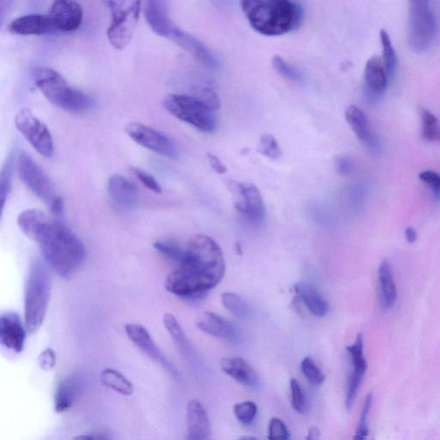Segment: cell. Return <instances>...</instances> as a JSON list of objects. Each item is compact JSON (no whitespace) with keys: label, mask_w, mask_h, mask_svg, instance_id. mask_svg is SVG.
Segmentation results:
<instances>
[{"label":"cell","mask_w":440,"mask_h":440,"mask_svg":"<svg viewBox=\"0 0 440 440\" xmlns=\"http://www.w3.org/2000/svg\"><path fill=\"white\" fill-rule=\"evenodd\" d=\"M34 84L48 101L72 114L84 113L92 105V99L84 92L69 86L63 76L53 69L40 67L33 72Z\"/></svg>","instance_id":"cell-4"},{"label":"cell","mask_w":440,"mask_h":440,"mask_svg":"<svg viewBox=\"0 0 440 440\" xmlns=\"http://www.w3.org/2000/svg\"><path fill=\"white\" fill-rule=\"evenodd\" d=\"M108 192L114 202L122 207H133L138 202L136 186L121 175H113L108 181Z\"/></svg>","instance_id":"cell-24"},{"label":"cell","mask_w":440,"mask_h":440,"mask_svg":"<svg viewBox=\"0 0 440 440\" xmlns=\"http://www.w3.org/2000/svg\"><path fill=\"white\" fill-rule=\"evenodd\" d=\"M84 384L83 377L79 374H72L61 380L57 386L53 400L56 412L63 413L70 408L82 393Z\"/></svg>","instance_id":"cell-22"},{"label":"cell","mask_w":440,"mask_h":440,"mask_svg":"<svg viewBox=\"0 0 440 440\" xmlns=\"http://www.w3.org/2000/svg\"><path fill=\"white\" fill-rule=\"evenodd\" d=\"M153 247L157 252L163 254L169 259L179 262V265L184 260L185 250H181L179 246L173 244V242L157 241L153 245Z\"/></svg>","instance_id":"cell-39"},{"label":"cell","mask_w":440,"mask_h":440,"mask_svg":"<svg viewBox=\"0 0 440 440\" xmlns=\"http://www.w3.org/2000/svg\"><path fill=\"white\" fill-rule=\"evenodd\" d=\"M320 434H321V432H320L318 427H311L310 429H309L308 431V436L306 437V439L308 440L318 439L320 438Z\"/></svg>","instance_id":"cell-53"},{"label":"cell","mask_w":440,"mask_h":440,"mask_svg":"<svg viewBox=\"0 0 440 440\" xmlns=\"http://www.w3.org/2000/svg\"><path fill=\"white\" fill-rule=\"evenodd\" d=\"M131 172L134 174L137 179L144 185L145 188H148L149 190L156 193V194H161L162 188L160 183H157L155 179L149 173L143 171L141 169L132 168Z\"/></svg>","instance_id":"cell-44"},{"label":"cell","mask_w":440,"mask_h":440,"mask_svg":"<svg viewBox=\"0 0 440 440\" xmlns=\"http://www.w3.org/2000/svg\"><path fill=\"white\" fill-rule=\"evenodd\" d=\"M335 164L339 175H347L353 171L354 164L349 157L338 156L335 158Z\"/></svg>","instance_id":"cell-49"},{"label":"cell","mask_w":440,"mask_h":440,"mask_svg":"<svg viewBox=\"0 0 440 440\" xmlns=\"http://www.w3.org/2000/svg\"><path fill=\"white\" fill-rule=\"evenodd\" d=\"M241 8L257 32L277 37L299 29L304 13L292 0H241Z\"/></svg>","instance_id":"cell-2"},{"label":"cell","mask_w":440,"mask_h":440,"mask_svg":"<svg viewBox=\"0 0 440 440\" xmlns=\"http://www.w3.org/2000/svg\"><path fill=\"white\" fill-rule=\"evenodd\" d=\"M273 67L275 70L280 73V75L285 77V78L291 80H299V75L295 69L292 68L285 61L279 56H276L273 58L272 61Z\"/></svg>","instance_id":"cell-45"},{"label":"cell","mask_w":440,"mask_h":440,"mask_svg":"<svg viewBox=\"0 0 440 440\" xmlns=\"http://www.w3.org/2000/svg\"><path fill=\"white\" fill-rule=\"evenodd\" d=\"M380 40L382 48H383L382 60H383L388 78L392 79L395 75L397 67L396 53L393 47L391 37H389V34L384 30H382L380 32Z\"/></svg>","instance_id":"cell-34"},{"label":"cell","mask_w":440,"mask_h":440,"mask_svg":"<svg viewBox=\"0 0 440 440\" xmlns=\"http://www.w3.org/2000/svg\"><path fill=\"white\" fill-rule=\"evenodd\" d=\"M48 16L56 32H72L82 24L84 11L77 0H53Z\"/></svg>","instance_id":"cell-15"},{"label":"cell","mask_w":440,"mask_h":440,"mask_svg":"<svg viewBox=\"0 0 440 440\" xmlns=\"http://www.w3.org/2000/svg\"><path fill=\"white\" fill-rule=\"evenodd\" d=\"M228 188L234 195L235 209L250 221L260 223L264 220L265 206L259 189L252 183L233 181H229Z\"/></svg>","instance_id":"cell-12"},{"label":"cell","mask_w":440,"mask_h":440,"mask_svg":"<svg viewBox=\"0 0 440 440\" xmlns=\"http://www.w3.org/2000/svg\"><path fill=\"white\" fill-rule=\"evenodd\" d=\"M15 126L41 156H53V141L48 127L28 109H22L15 117Z\"/></svg>","instance_id":"cell-10"},{"label":"cell","mask_w":440,"mask_h":440,"mask_svg":"<svg viewBox=\"0 0 440 440\" xmlns=\"http://www.w3.org/2000/svg\"><path fill=\"white\" fill-rule=\"evenodd\" d=\"M422 136L428 141H440V127L438 119L427 110H422Z\"/></svg>","instance_id":"cell-35"},{"label":"cell","mask_w":440,"mask_h":440,"mask_svg":"<svg viewBox=\"0 0 440 440\" xmlns=\"http://www.w3.org/2000/svg\"><path fill=\"white\" fill-rule=\"evenodd\" d=\"M125 332L127 337L135 346L140 349L143 353L148 355L153 361L160 364L162 368L167 370L169 375L176 380H181V374L175 368V365L169 361L161 349L154 342V339L148 330L138 323H127L125 325Z\"/></svg>","instance_id":"cell-13"},{"label":"cell","mask_w":440,"mask_h":440,"mask_svg":"<svg viewBox=\"0 0 440 440\" xmlns=\"http://www.w3.org/2000/svg\"><path fill=\"white\" fill-rule=\"evenodd\" d=\"M181 264L190 266L218 283L225 276L226 261L222 250L218 242L206 235L197 234L189 239Z\"/></svg>","instance_id":"cell-5"},{"label":"cell","mask_w":440,"mask_h":440,"mask_svg":"<svg viewBox=\"0 0 440 440\" xmlns=\"http://www.w3.org/2000/svg\"><path fill=\"white\" fill-rule=\"evenodd\" d=\"M221 300L226 310L238 318L245 320L250 318L252 310L240 295L234 292H224Z\"/></svg>","instance_id":"cell-33"},{"label":"cell","mask_w":440,"mask_h":440,"mask_svg":"<svg viewBox=\"0 0 440 440\" xmlns=\"http://www.w3.org/2000/svg\"><path fill=\"white\" fill-rule=\"evenodd\" d=\"M189 440H205L211 437V423L206 408L198 400L189 401L187 406Z\"/></svg>","instance_id":"cell-20"},{"label":"cell","mask_w":440,"mask_h":440,"mask_svg":"<svg viewBox=\"0 0 440 440\" xmlns=\"http://www.w3.org/2000/svg\"><path fill=\"white\" fill-rule=\"evenodd\" d=\"M165 110L181 122L195 127L202 133L210 134L217 127L214 112L193 95L171 94L163 101Z\"/></svg>","instance_id":"cell-7"},{"label":"cell","mask_w":440,"mask_h":440,"mask_svg":"<svg viewBox=\"0 0 440 440\" xmlns=\"http://www.w3.org/2000/svg\"><path fill=\"white\" fill-rule=\"evenodd\" d=\"M345 117L358 140L366 143L370 141L368 119L364 111L357 106L350 105L346 110Z\"/></svg>","instance_id":"cell-30"},{"label":"cell","mask_w":440,"mask_h":440,"mask_svg":"<svg viewBox=\"0 0 440 440\" xmlns=\"http://www.w3.org/2000/svg\"><path fill=\"white\" fill-rule=\"evenodd\" d=\"M408 44L416 53L430 48L437 34V21L428 0H408Z\"/></svg>","instance_id":"cell-8"},{"label":"cell","mask_w":440,"mask_h":440,"mask_svg":"<svg viewBox=\"0 0 440 440\" xmlns=\"http://www.w3.org/2000/svg\"><path fill=\"white\" fill-rule=\"evenodd\" d=\"M378 278H380L382 306L385 309H392L395 306L397 292L392 266L388 261L382 262L378 269Z\"/></svg>","instance_id":"cell-28"},{"label":"cell","mask_w":440,"mask_h":440,"mask_svg":"<svg viewBox=\"0 0 440 440\" xmlns=\"http://www.w3.org/2000/svg\"><path fill=\"white\" fill-rule=\"evenodd\" d=\"M258 152L272 160H276L283 155L280 145L271 134L262 135L258 145Z\"/></svg>","instance_id":"cell-36"},{"label":"cell","mask_w":440,"mask_h":440,"mask_svg":"<svg viewBox=\"0 0 440 440\" xmlns=\"http://www.w3.org/2000/svg\"><path fill=\"white\" fill-rule=\"evenodd\" d=\"M301 370H302L304 377L311 384L318 386L322 384L325 380V375L310 357L304 358L301 363Z\"/></svg>","instance_id":"cell-38"},{"label":"cell","mask_w":440,"mask_h":440,"mask_svg":"<svg viewBox=\"0 0 440 440\" xmlns=\"http://www.w3.org/2000/svg\"><path fill=\"white\" fill-rule=\"evenodd\" d=\"M110 10L111 22L107 30L108 40L115 49L129 44L140 18L142 0H102Z\"/></svg>","instance_id":"cell-6"},{"label":"cell","mask_w":440,"mask_h":440,"mask_svg":"<svg viewBox=\"0 0 440 440\" xmlns=\"http://www.w3.org/2000/svg\"><path fill=\"white\" fill-rule=\"evenodd\" d=\"M110 437L108 434L103 432H90L84 435L77 436V439H109Z\"/></svg>","instance_id":"cell-51"},{"label":"cell","mask_w":440,"mask_h":440,"mask_svg":"<svg viewBox=\"0 0 440 440\" xmlns=\"http://www.w3.org/2000/svg\"><path fill=\"white\" fill-rule=\"evenodd\" d=\"M207 157L208 163H209L212 169L216 173L219 174V175H224V174L226 173V166L222 163V161L217 156L212 153H207Z\"/></svg>","instance_id":"cell-50"},{"label":"cell","mask_w":440,"mask_h":440,"mask_svg":"<svg viewBox=\"0 0 440 440\" xmlns=\"http://www.w3.org/2000/svg\"><path fill=\"white\" fill-rule=\"evenodd\" d=\"M100 380L105 387L113 389L123 396H132L134 392V384L117 370L104 369L100 374Z\"/></svg>","instance_id":"cell-32"},{"label":"cell","mask_w":440,"mask_h":440,"mask_svg":"<svg viewBox=\"0 0 440 440\" xmlns=\"http://www.w3.org/2000/svg\"><path fill=\"white\" fill-rule=\"evenodd\" d=\"M419 179L430 188L435 198L440 200V176L439 174L426 171L420 174Z\"/></svg>","instance_id":"cell-46"},{"label":"cell","mask_w":440,"mask_h":440,"mask_svg":"<svg viewBox=\"0 0 440 440\" xmlns=\"http://www.w3.org/2000/svg\"><path fill=\"white\" fill-rule=\"evenodd\" d=\"M211 278L187 265L179 268L166 278L165 288L172 295L183 299H198L217 285Z\"/></svg>","instance_id":"cell-9"},{"label":"cell","mask_w":440,"mask_h":440,"mask_svg":"<svg viewBox=\"0 0 440 440\" xmlns=\"http://www.w3.org/2000/svg\"><path fill=\"white\" fill-rule=\"evenodd\" d=\"M164 325L183 356L188 360L189 358H192L193 350L190 342L176 316L172 313H166L164 316Z\"/></svg>","instance_id":"cell-31"},{"label":"cell","mask_w":440,"mask_h":440,"mask_svg":"<svg viewBox=\"0 0 440 440\" xmlns=\"http://www.w3.org/2000/svg\"><path fill=\"white\" fill-rule=\"evenodd\" d=\"M27 330L20 316L16 312L9 311L0 318V342L7 349L16 354L25 349Z\"/></svg>","instance_id":"cell-18"},{"label":"cell","mask_w":440,"mask_h":440,"mask_svg":"<svg viewBox=\"0 0 440 440\" xmlns=\"http://www.w3.org/2000/svg\"><path fill=\"white\" fill-rule=\"evenodd\" d=\"M290 386L292 408L299 414H304L306 409V400L302 387L295 378L291 380Z\"/></svg>","instance_id":"cell-42"},{"label":"cell","mask_w":440,"mask_h":440,"mask_svg":"<svg viewBox=\"0 0 440 440\" xmlns=\"http://www.w3.org/2000/svg\"><path fill=\"white\" fill-rule=\"evenodd\" d=\"M57 361L56 353L52 349L42 351L38 357V364L44 372H49L56 368Z\"/></svg>","instance_id":"cell-48"},{"label":"cell","mask_w":440,"mask_h":440,"mask_svg":"<svg viewBox=\"0 0 440 440\" xmlns=\"http://www.w3.org/2000/svg\"><path fill=\"white\" fill-rule=\"evenodd\" d=\"M405 237H406V239L409 244H414L417 239V233L415 230L414 228H412V227H408V228L405 230Z\"/></svg>","instance_id":"cell-52"},{"label":"cell","mask_w":440,"mask_h":440,"mask_svg":"<svg viewBox=\"0 0 440 440\" xmlns=\"http://www.w3.org/2000/svg\"><path fill=\"white\" fill-rule=\"evenodd\" d=\"M192 95L212 111H218L221 107V102L218 94L210 88H196Z\"/></svg>","instance_id":"cell-37"},{"label":"cell","mask_w":440,"mask_h":440,"mask_svg":"<svg viewBox=\"0 0 440 440\" xmlns=\"http://www.w3.org/2000/svg\"><path fill=\"white\" fill-rule=\"evenodd\" d=\"M172 41L191 53L196 60H198L200 63L204 64L206 67L211 68L219 67L218 60H216L206 46L191 34L181 30L176 34V37L173 38Z\"/></svg>","instance_id":"cell-26"},{"label":"cell","mask_w":440,"mask_h":440,"mask_svg":"<svg viewBox=\"0 0 440 440\" xmlns=\"http://www.w3.org/2000/svg\"><path fill=\"white\" fill-rule=\"evenodd\" d=\"M8 30L19 36H44L56 32L48 15L40 14L25 15L14 19L9 25Z\"/></svg>","instance_id":"cell-21"},{"label":"cell","mask_w":440,"mask_h":440,"mask_svg":"<svg viewBox=\"0 0 440 440\" xmlns=\"http://www.w3.org/2000/svg\"><path fill=\"white\" fill-rule=\"evenodd\" d=\"M347 351L352 362V372L347 383L346 396V407L350 409L356 399L358 389L368 370V361L364 356V339L362 334L357 335L354 344L347 347Z\"/></svg>","instance_id":"cell-16"},{"label":"cell","mask_w":440,"mask_h":440,"mask_svg":"<svg viewBox=\"0 0 440 440\" xmlns=\"http://www.w3.org/2000/svg\"><path fill=\"white\" fill-rule=\"evenodd\" d=\"M234 415L242 424H252L257 415V404L252 401L238 403L234 406Z\"/></svg>","instance_id":"cell-40"},{"label":"cell","mask_w":440,"mask_h":440,"mask_svg":"<svg viewBox=\"0 0 440 440\" xmlns=\"http://www.w3.org/2000/svg\"><path fill=\"white\" fill-rule=\"evenodd\" d=\"M224 373L233 377L239 384L257 389L260 380L254 370L242 358H226L221 361Z\"/></svg>","instance_id":"cell-23"},{"label":"cell","mask_w":440,"mask_h":440,"mask_svg":"<svg viewBox=\"0 0 440 440\" xmlns=\"http://www.w3.org/2000/svg\"><path fill=\"white\" fill-rule=\"evenodd\" d=\"M364 79L366 90L370 94L376 96L383 95L389 78L381 57L373 56L366 63Z\"/></svg>","instance_id":"cell-25"},{"label":"cell","mask_w":440,"mask_h":440,"mask_svg":"<svg viewBox=\"0 0 440 440\" xmlns=\"http://www.w3.org/2000/svg\"><path fill=\"white\" fill-rule=\"evenodd\" d=\"M144 13L150 28L158 36L172 40L179 32L169 17V0H145Z\"/></svg>","instance_id":"cell-17"},{"label":"cell","mask_w":440,"mask_h":440,"mask_svg":"<svg viewBox=\"0 0 440 440\" xmlns=\"http://www.w3.org/2000/svg\"><path fill=\"white\" fill-rule=\"evenodd\" d=\"M195 325L200 330L212 337L226 339L231 342L240 341V332L233 323L217 314L206 311L197 318Z\"/></svg>","instance_id":"cell-19"},{"label":"cell","mask_w":440,"mask_h":440,"mask_svg":"<svg viewBox=\"0 0 440 440\" xmlns=\"http://www.w3.org/2000/svg\"><path fill=\"white\" fill-rule=\"evenodd\" d=\"M0 183H1L2 209H4L11 189V167L10 163H7L6 167H4L2 169Z\"/></svg>","instance_id":"cell-47"},{"label":"cell","mask_w":440,"mask_h":440,"mask_svg":"<svg viewBox=\"0 0 440 440\" xmlns=\"http://www.w3.org/2000/svg\"><path fill=\"white\" fill-rule=\"evenodd\" d=\"M34 241L39 244L50 267L65 279L75 275L86 261L83 242L57 220L48 218Z\"/></svg>","instance_id":"cell-1"},{"label":"cell","mask_w":440,"mask_h":440,"mask_svg":"<svg viewBox=\"0 0 440 440\" xmlns=\"http://www.w3.org/2000/svg\"><path fill=\"white\" fill-rule=\"evenodd\" d=\"M373 401V393H369L368 395L365 397L364 404H363L360 423H358L356 434H355V436L354 437V439L363 440L368 438V436L369 434L368 415L370 408H372Z\"/></svg>","instance_id":"cell-41"},{"label":"cell","mask_w":440,"mask_h":440,"mask_svg":"<svg viewBox=\"0 0 440 440\" xmlns=\"http://www.w3.org/2000/svg\"><path fill=\"white\" fill-rule=\"evenodd\" d=\"M51 295V276L47 266L34 260L29 269L25 288V325L30 335L44 322Z\"/></svg>","instance_id":"cell-3"},{"label":"cell","mask_w":440,"mask_h":440,"mask_svg":"<svg viewBox=\"0 0 440 440\" xmlns=\"http://www.w3.org/2000/svg\"><path fill=\"white\" fill-rule=\"evenodd\" d=\"M18 172L22 183L49 208L60 198L48 176L28 153H21L18 160Z\"/></svg>","instance_id":"cell-11"},{"label":"cell","mask_w":440,"mask_h":440,"mask_svg":"<svg viewBox=\"0 0 440 440\" xmlns=\"http://www.w3.org/2000/svg\"><path fill=\"white\" fill-rule=\"evenodd\" d=\"M126 133L138 145L161 155L174 158L176 157V148L171 138L163 134L143 125L141 123L132 122L126 127Z\"/></svg>","instance_id":"cell-14"},{"label":"cell","mask_w":440,"mask_h":440,"mask_svg":"<svg viewBox=\"0 0 440 440\" xmlns=\"http://www.w3.org/2000/svg\"><path fill=\"white\" fill-rule=\"evenodd\" d=\"M268 439L272 440H287L290 439L289 432L285 424L279 418H272L268 426Z\"/></svg>","instance_id":"cell-43"},{"label":"cell","mask_w":440,"mask_h":440,"mask_svg":"<svg viewBox=\"0 0 440 440\" xmlns=\"http://www.w3.org/2000/svg\"><path fill=\"white\" fill-rule=\"evenodd\" d=\"M48 219L44 212L28 209L18 215V225L27 237L34 241Z\"/></svg>","instance_id":"cell-29"},{"label":"cell","mask_w":440,"mask_h":440,"mask_svg":"<svg viewBox=\"0 0 440 440\" xmlns=\"http://www.w3.org/2000/svg\"><path fill=\"white\" fill-rule=\"evenodd\" d=\"M296 292L311 314L323 316L329 311V303L314 285L299 283L296 285Z\"/></svg>","instance_id":"cell-27"}]
</instances>
